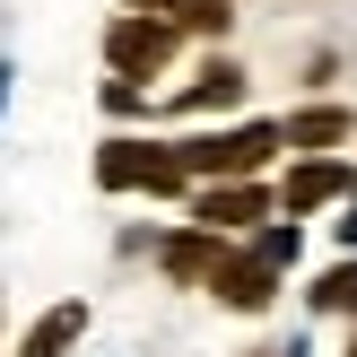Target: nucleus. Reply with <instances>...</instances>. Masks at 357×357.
<instances>
[{
  "label": "nucleus",
  "instance_id": "20e7f679",
  "mask_svg": "<svg viewBox=\"0 0 357 357\" xmlns=\"http://www.w3.org/2000/svg\"><path fill=\"white\" fill-rule=\"evenodd\" d=\"M271 192H279V218H323V209L357 201V166L349 157H288L271 174Z\"/></svg>",
  "mask_w": 357,
  "mask_h": 357
},
{
  "label": "nucleus",
  "instance_id": "0eeeda50",
  "mask_svg": "<svg viewBox=\"0 0 357 357\" xmlns=\"http://www.w3.org/2000/svg\"><path fill=\"white\" fill-rule=\"evenodd\" d=\"M279 288H288V271H271L253 244H227L218 279H209L201 296H209V305H227V314H271V305H279Z\"/></svg>",
  "mask_w": 357,
  "mask_h": 357
},
{
  "label": "nucleus",
  "instance_id": "f8f14e48",
  "mask_svg": "<svg viewBox=\"0 0 357 357\" xmlns=\"http://www.w3.org/2000/svg\"><path fill=\"white\" fill-rule=\"evenodd\" d=\"M174 35L183 44H227L236 35V0H183L174 9Z\"/></svg>",
  "mask_w": 357,
  "mask_h": 357
},
{
  "label": "nucleus",
  "instance_id": "a211bd4d",
  "mask_svg": "<svg viewBox=\"0 0 357 357\" xmlns=\"http://www.w3.org/2000/svg\"><path fill=\"white\" fill-rule=\"evenodd\" d=\"M340 357H357V323H349V349H340Z\"/></svg>",
  "mask_w": 357,
  "mask_h": 357
},
{
  "label": "nucleus",
  "instance_id": "dca6fc26",
  "mask_svg": "<svg viewBox=\"0 0 357 357\" xmlns=\"http://www.w3.org/2000/svg\"><path fill=\"white\" fill-rule=\"evenodd\" d=\"M122 9H139V17H174L183 0H122Z\"/></svg>",
  "mask_w": 357,
  "mask_h": 357
},
{
  "label": "nucleus",
  "instance_id": "ddd939ff",
  "mask_svg": "<svg viewBox=\"0 0 357 357\" xmlns=\"http://www.w3.org/2000/svg\"><path fill=\"white\" fill-rule=\"evenodd\" d=\"M244 244H253V253L271 261V271H288V261L305 253V218H271V227H253V236H244Z\"/></svg>",
  "mask_w": 357,
  "mask_h": 357
},
{
  "label": "nucleus",
  "instance_id": "2eb2a0df",
  "mask_svg": "<svg viewBox=\"0 0 357 357\" xmlns=\"http://www.w3.org/2000/svg\"><path fill=\"white\" fill-rule=\"evenodd\" d=\"M331 244H340V253H357V201H340V218H331Z\"/></svg>",
  "mask_w": 357,
  "mask_h": 357
},
{
  "label": "nucleus",
  "instance_id": "9b49d317",
  "mask_svg": "<svg viewBox=\"0 0 357 357\" xmlns=\"http://www.w3.org/2000/svg\"><path fill=\"white\" fill-rule=\"evenodd\" d=\"M305 314H323V323H357V253H331L323 271L305 279Z\"/></svg>",
  "mask_w": 357,
  "mask_h": 357
},
{
  "label": "nucleus",
  "instance_id": "f03ea898",
  "mask_svg": "<svg viewBox=\"0 0 357 357\" xmlns=\"http://www.w3.org/2000/svg\"><path fill=\"white\" fill-rule=\"evenodd\" d=\"M174 149H183L192 183H253V174H271L279 157H288V131H279V114H236V122L183 131Z\"/></svg>",
  "mask_w": 357,
  "mask_h": 357
},
{
  "label": "nucleus",
  "instance_id": "9d476101",
  "mask_svg": "<svg viewBox=\"0 0 357 357\" xmlns=\"http://www.w3.org/2000/svg\"><path fill=\"white\" fill-rule=\"evenodd\" d=\"M87 323H96V314H87V296H61V305H44L26 331H17L9 357H70V349L87 340Z\"/></svg>",
  "mask_w": 357,
  "mask_h": 357
},
{
  "label": "nucleus",
  "instance_id": "6e6552de",
  "mask_svg": "<svg viewBox=\"0 0 357 357\" xmlns=\"http://www.w3.org/2000/svg\"><path fill=\"white\" fill-rule=\"evenodd\" d=\"M227 244H236V236L174 218L166 236H157V279H166V288H209V279H218V261H227Z\"/></svg>",
  "mask_w": 357,
  "mask_h": 357
},
{
  "label": "nucleus",
  "instance_id": "f257e3e1",
  "mask_svg": "<svg viewBox=\"0 0 357 357\" xmlns=\"http://www.w3.org/2000/svg\"><path fill=\"white\" fill-rule=\"evenodd\" d=\"M87 174H96V192H114V201H166V209L192 201L183 149L157 139V131H105L96 157H87Z\"/></svg>",
  "mask_w": 357,
  "mask_h": 357
},
{
  "label": "nucleus",
  "instance_id": "423d86ee",
  "mask_svg": "<svg viewBox=\"0 0 357 357\" xmlns=\"http://www.w3.org/2000/svg\"><path fill=\"white\" fill-rule=\"evenodd\" d=\"M244 96H253L244 61H236V52H209V61L166 96V114H183V122H236V114H244Z\"/></svg>",
  "mask_w": 357,
  "mask_h": 357
},
{
  "label": "nucleus",
  "instance_id": "6ab92c4d",
  "mask_svg": "<svg viewBox=\"0 0 357 357\" xmlns=\"http://www.w3.org/2000/svg\"><path fill=\"white\" fill-rule=\"evenodd\" d=\"M244 357H279V349H244Z\"/></svg>",
  "mask_w": 357,
  "mask_h": 357
},
{
  "label": "nucleus",
  "instance_id": "7ed1b4c3",
  "mask_svg": "<svg viewBox=\"0 0 357 357\" xmlns=\"http://www.w3.org/2000/svg\"><path fill=\"white\" fill-rule=\"evenodd\" d=\"M174 61H183V35H174V17H139V9H114V17H105V79L157 87Z\"/></svg>",
  "mask_w": 357,
  "mask_h": 357
},
{
  "label": "nucleus",
  "instance_id": "39448f33",
  "mask_svg": "<svg viewBox=\"0 0 357 357\" xmlns=\"http://www.w3.org/2000/svg\"><path fill=\"white\" fill-rule=\"evenodd\" d=\"M183 218L192 227H218V236H253V227H271L279 218V192H271V174H253V183H192V201H183Z\"/></svg>",
  "mask_w": 357,
  "mask_h": 357
},
{
  "label": "nucleus",
  "instance_id": "aec40b11",
  "mask_svg": "<svg viewBox=\"0 0 357 357\" xmlns=\"http://www.w3.org/2000/svg\"><path fill=\"white\" fill-rule=\"evenodd\" d=\"M236 9H244V0H236Z\"/></svg>",
  "mask_w": 357,
  "mask_h": 357
},
{
  "label": "nucleus",
  "instance_id": "1a4fd4ad",
  "mask_svg": "<svg viewBox=\"0 0 357 357\" xmlns=\"http://www.w3.org/2000/svg\"><path fill=\"white\" fill-rule=\"evenodd\" d=\"M279 131H288V157H340L357 139V114L340 96H305L296 114H279Z\"/></svg>",
  "mask_w": 357,
  "mask_h": 357
},
{
  "label": "nucleus",
  "instance_id": "f3484780",
  "mask_svg": "<svg viewBox=\"0 0 357 357\" xmlns=\"http://www.w3.org/2000/svg\"><path fill=\"white\" fill-rule=\"evenodd\" d=\"M279 357H305V340H288V349H279Z\"/></svg>",
  "mask_w": 357,
  "mask_h": 357
},
{
  "label": "nucleus",
  "instance_id": "4468645a",
  "mask_svg": "<svg viewBox=\"0 0 357 357\" xmlns=\"http://www.w3.org/2000/svg\"><path fill=\"white\" fill-rule=\"evenodd\" d=\"M105 114H114V122L149 114V87H131V79H105Z\"/></svg>",
  "mask_w": 357,
  "mask_h": 357
}]
</instances>
